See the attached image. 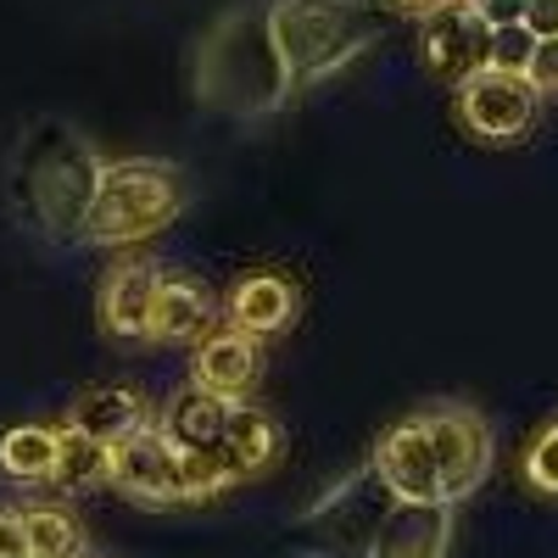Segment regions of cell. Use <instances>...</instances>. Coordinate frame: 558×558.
<instances>
[{
  "instance_id": "obj_24",
  "label": "cell",
  "mask_w": 558,
  "mask_h": 558,
  "mask_svg": "<svg viewBox=\"0 0 558 558\" xmlns=\"http://www.w3.org/2000/svg\"><path fill=\"white\" fill-rule=\"evenodd\" d=\"M525 78L536 84V96L558 89V39H536V51H531V68H525Z\"/></svg>"
},
{
  "instance_id": "obj_14",
  "label": "cell",
  "mask_w": 558,
  "mask_h": 558,
  "mask_svg": "<svg viewBox=\"0 0 558 558\" xmlns=\"http://www.w3.org/2000/svg\"><path fill=\"white\" fill-rule=\"evenodd\" d=\"M213 296L202 279L191 274H162L157 286V302H151V324H146V341L157 347H191L213 330Z\"/></svg>"
},
{
  "instance_id": "obj_7",
  "label": "cell",
  "mask_w": 558,
  "mask_h": 558,
  "mask_svg": "<svg viewBox=\"0 0 558 558\" xmlns=\"http://www.w3.org/2000/svg\"><path fill=\"white\" fill-rule=\"evenodd\" d=\"M418 425H425V436H430L447 502L481 492V481L492 475V425L486 418L475 408H463V402H441V408L418 413Z\"/></svg>"
},
{
  "instance_id": "obj_11",
  "label": "cell",
  "mask_w": 558,
  "mask_h": 558,
  "mask_svg": "<svg viewBox=\"0 0 558 558\" xmlns=\"http://www.w3.org/2000/svg\"><path fill=\"white\" fill-rule=\"evenodd\" d=\"M263 380V341L223 324V330H207L196 347V391L223 397V402H246Z\"/></svg>"
},
{
  "instance_id": "obj_20",
  "label": "cell",
  "mask_w": 558,
  "mask_h": 558,
  "mask_svg": "<svg viewBox=\"0 0 558 558\" xmlns=\"http://www.w3.org/2000/svg\"><path fill=\"white\" fill-rule=\"evenodd\" d=\"M51 463H57V430L17 425L0 436V470L12 481H51Z\"/></svg>"
},
{
  "instance_id": "obj_22",
  "label": "cell",
  "mask_w": 558,
  "mask_h": 558,
  "mask_svg": "<svg viewBox=\"0 0 558 558\" xmlns=\"http://www.w3.org/2000/svg\"><path fill=\"white\" fill-rule=\"evenodd\" d=\"M531 51H536V34H531L525 23L492 28V45H486V68H502V73H525V68H531Z\"/></svg>"
},
{
  "instance_id": "obj_17",
  "label": "cell",
  "mask_w": 558,
  "mask_h": 558,
  "mask_svg": "<svg viewBox=\"0 0 558 558\" xmlns=\"http://www.w3.org/2000/svg\"><path fill=\"white\" fill-rule=\"evenodd\" d=\"M68 425H78L84 436H96V441L112 447V441H123L134 430H146L151 425V408H146V397L129 391V386H96V391H84L73 402Z\"/></svg>"
},
{
  "instance_id": "obj_25",
  "label": "cell",
  "mask_w": 558,
  "mask_h": 558,
  "mask_svg": "<svg viewBox=\"0 0 558 558\" xmlns=\"http://www.w3.org/2000/svg\"><path fill=\"white\" fill-rule=\"evenodd\" d=\"M486 28H508V23H525V0H463Z\"/></svg>"
},
{
  "instance_id": "obj_21",
  "label": "cell",
  "mask_w": 558,
  "mask_h": 558,
  "mask_svg": "<svg viewBox=\"0 0 558 558\" xmlns=\"http://www.w3.org/2000/svg\"><path fill=\"white\" fill-rule=\"evenodd\" d=\"M23 531H28V558H78L84 553V525L68 508H23Z\"/></svg>"
},
{
  "instance_id": "obj_23",
  "label": "cell",
  "mask_w": 558,
  "mask_h": 558,
  "mask_svg": "<svg viewBox=\"0 0 558 558\" xmlns=\"http://www.w3.org/2000/svg\"><path fill=\"white\" fill-rule=\"evenodd\" d=\"M525 481H531L542 497H558V418L531 441V452H525Z\"/></svg>"
},
{
  "instance_id": "obj_13",
  "label": "cell",
  "mask_w": 558,
  "mask_h": 558,
  "mask_svg": "<svg viewBox=\"0 0 558 558\" xmlns=\"http://www.w3.org/2000/svg\"><path fill=\"white\" fill-rule=\"evenodd\" d=\"M447 547H452V502L397 497L375 542H368V558H447Z\"/></svg>"
},
{
  "instance_id": "obj_2",
  "label": "cell",
  "mask_w": 558,
  "mask_h": 558,
  "mask_svg": "<svg viewBox=\"0 0 558 558\" xmlns=\"http://www.w3.org/2000/svg\"><path fill=\"white\" fill-rule=\"evenodd\" d=\"M96 146L68 118H34L12 151V202L17 218L51 246H78L84 213L101 184Z\"/></svg>"
},
{
  "instance_id": "obj_12",
  "label": "cell",
  "mask_w": 558,
  "mask_h": 558,
  "mask_svg": "<svg viewBox=\"0 0 558 558\" xmlns=\"http://www.w3.org/2000/svg\"><path fill=\"white\" fill-rule=\"evenodd\" d=\"M157 286H162V263H151V257L118 263V268L101 279V296H96L101 330H107L112 341H146Z\"/></svg>"
},
{
  "instance_id": "obj_5",
  "label": "cell",
  "mask_w": 558,
  "mask_h": 558,
  "mask_svg": "<svg viewBox=\"0 0 558 558\" xmlns=\"http://www.w3.org/2000/svg\"><path fill=\"white\" fill-rule=\"evenodd\" d=\"M391 502L397 492L380 481L375 463H357L330 497H318L302 514V536H313L302 558H368V542H375L380 520L391 514Z\"/></svg>"
},
{
  "instance_id": "obj_18",
  "label": "cell",
  "mask_w": 558,
  "mask_h": 558,
  "mask_svg": "<svg viewBox=\"0 0 558 558\" xmlns=\"http://www.w3.org/2000/svg\"><path fill=\"white\" fill-rule=\"evenodd\" d=\"M223 425H229V402L223 397H207V391H191V397H179L162 418V430L173 447L184 452H213L223 458ZM235 475V470H229Z\"/></svg>"
},
{
  "instance_id": "obj_6",
  "label": "cell",
  "mask_w": 558,
  "mask_h": 558,
  "mask_svg": "<svg viewBox=\"0 0 558 558\" xmlns=\"http://www.w3.org/2000/svg\"><path fill=\"white\" fill-rule=\"evenodd\" d=\"M536 84L525 73H502V68H481L452 89V112L486 146H508L536 123Z\"/></svg>"
},
{
  "instance_id": "obj_27",
  "label": "cell",
  "mask_w": 558,
  "mask_h": 558,
  "mask_svg": "<svg viewBox=\"0 0 558 558\" xmlns=\"http://www.w3.org/2000/svg\"><path fill=\"white\" fill-rule=\"evenodd\" d=\"M525 28L536 39H558V0H525Z\"/></svg>"
},
{
  "instance_id": "obj_3",
  "label": "cell",
  "mask_w": 558,
  "mask_h": 558,
  "mask_svg": "<svg viewBox=\"0 0 558 558\" xmlns=\"http://www.w3.org/2000/svg\"><path fill=\"white\" fill-rule=\"evenodd\" d=\"M268 23L296 89L336 78L386 34V12L375 0H268Z\"/></svg>"
},
{
  "instance_id": "obj_9",
  "label": "cell",
  "mask_w": 558,
  "mask_h": 558,
  "mask_svg": "<svg viewBox=\"0 0 558 558\" xmlns=\"http://www.w3.org/2000/svg\"><path fill=\"white\" fill-rule=\"evenodd\" d=\"M425 28H418V57H425V73L447 89H458L470 73L486 68V45H492V28L463 7V0H452V7L418 17Z\"/></svg>"
},
{
  "instance_id": "obj_8",
  "label": "cell",
  "mask_w": 558,
  "mask_h": 558,
  "mask_svg": "<svg viewBox=\"0 0 558 558\" xmlns=\"http://www.w3.org/2000/svg\"><path fill=\"white\" fill-rule=\"evenodd\" d=\"M129 502L140 508H179L184 486H179V447L168 441L162 425H146L123 441H112V475H107Z\"/></svg>"
},
{
  "instance_id": "obj_10",
  "label": "cell",
  "mask_w": 558,
  "mask_h": 558,
  "mask_svg": "<svg viewBox=\"0 0 558 558\" xmlns=\"http://www.w3.org/2000/svg\"><path fill=\"white\" fill-rule=\"evenodd\" d=\"M380 470V481L408 497V502H447L441 492V475H436V452H430V436L418 425V413H408L402 425H391L380 441H375V458H368Z\"/></svg>"
},
{
  "instance_id": "obj_15",
  "label": "cell",
  "mask_w": 558,
  "mask_h": 558,
  "mask_svg": "<svg viewBox=\"0 0 558 558\" xmlns=\"http://www.w3.org/2000/svg\"><path fill=\"white\" fill-rule=\"evenodd\" d=\"M296 307H302L296 286H291L286 274H274V268L246 274L241 286L229 291V324H235V330H246V336H257V341L286 336L291 324H296Z\"/></svg>"
},
{
  "instance_id": "obj_16",
  "label": "cell",
  "mask_w": 558,
  "mask_h": 558,
  "mask_svg": "<svg viewBox=\"0 0 558 558\" xmlns=\"http://www.w3.org/2000/svg\"><path fill=\"white\" fill-rule=\"evenodd\" d=\"M286 452V430L268 408L252 402H229V425H223V463L235 470V481H252L263 470H274Z\"/></svg>"
},
{
  "instance_id": "obj_4",
  "label": "cell",
  "mask_w": 558,
  "mask_h": 558,
  "mask_svg": "<svg viewBox=\"0 0 558 558\" xmlns=\"http://www.w3.org/2000/svg\"><path fill=\"white\" fill-rule=\"evenodd\" d=\"M191 191H184V173L173 162L157 157H123L101 168L96 184V202L84 213L78 229V246H134V241H151L184 213Z\"/></svg>"
},
{
  "instance_id": "obj_19",
  "label": "cell",
  "mask_w": 558,
  "mask_h": 558,
  "mask_svg": "<svg viewBox=\"0 0 558 558\" xmlns=\"http://www.w3.org/2000/svg\"><path fill=\"white\" fill-rule=\"evenodd\" d=\"M112 475V447L84 436L78 425H62L57 430V463H51V486L62 492H89Z\"/></svg>"
},
{
  "instance_id": "obj_29",
  "label": "cell",
  "mask_w": 558,
  "mask_h": 558,
  "mask_svg": "<svg viewBox=\"0 0 558 558\" xmlns=\"http://www.w3.org/2000/svg\"><path fill=\"white\" fill-rule=\"evenodd\" d=\"M78 558H107V553H78Z\"/></svg>"
},
{
  "instance_id": "obj_28",
  "label": "cell",
  "mask_w": 558,
  "mask_h": 558,
  "mask_svg": "<svg viewBox=\"0 0 558 558\" xmlns=\"http://www.w3.org/2000/svg\"><path fill=\"white\" fill-rule=\"evenodd\" d=\"M386 7H391L397 17H430V12L452 7V0H386Z\"/></svg>"
},
{
  "instance_id": "obj_1",
  "label": "cell",
  "mask_w": 558,
  "mask_h": 558,
  "mask_svg": "<svg viewBox=\"0 0 558 558\" xmlns=\"http://www.w3.org/2000/svg\"><path fill=\"white\" fill-rule=\"evenodd\" d=\"M191 78H196V101L207 112L241 118V123H263L296 96L286 51H279L274 23H268V0L223 12L202 34Z\"/></svg>"
},
{
  "instance_id": "obj_26",
  "label": "cell",
  "mask_w": 558,
  "mask_h": 558,
  "mask_svg": "<svg viewBox=\"0 0 558 558\" xmlns=\"http://www.w3.org/2000/svg\"><path fill=\"white\" fill-rule=\"evenodd\" d=\"M0 558H28V531L12 508H0Z\"/></svg>"
}]
</instances>
